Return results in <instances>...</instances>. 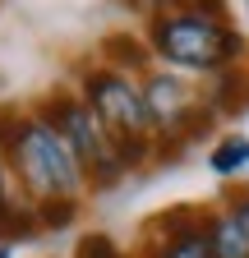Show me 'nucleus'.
<instances>
[{
    "mask_svg": "<svg viewBox=\"0 0 249 258\" xmlns=\"http://www.w3.org/2000/svg\"><path fill=\"white\" fill-rule=\"evenodd\" d=\"M0 148H5V161L14 166V175L23 184V194L33 199V208L79 203V194L88 189L79 157L37 111L19 115L10 106H0Z\"/></svg>",
    "mask_w": 249,
    "mask_h": 258,
    "instance_id": "nucleus-1",
    "label": "nucleus"
},
{
    "mask_svg": "<svg viewBox=\"0 0 249 258\" xmlns=\"http://www.w3.org/2000/svg\"><path fill=\"white\" fill-rule=\"evenodd\" d=\"M244 10H249V0H244Z\"/></svg>",
    "mask_w": 249,
    "mask_h": 258,
    "instance_id": "nucleus-14",
    "label": "nucleus"
},
{
    "mask_svg": "<svg viewBox=\"0 0 249 258\" xmlns=\"http://www.w3.org/2000/svg\"><path fill=\"white\" fill-rule=\"evenodd\" d=\"M208 171L222 175V180H235L249 171V139L244 134H222L212 148H208Z\"/></svg>",
    "mask_w": 249,
    "mask_h": 258,
    "instance_id": "nucleus-8",
    "label": "nucleus"
},
{
    "mask_svg": "<svg viewBox=\"0 0 249 258\" xmlns=\"http://www.w3.org/2000/svg\"><path fill=\"white\" fill-rule=\"evenodd\" d=\"M208 244H212V253L217 258H249V231L231 217V208H222V212H208Z\"/></svg>",
    "mask_w": 249,
    "mask_h": 258,
    "instance_id": "nucleus-7",
    "label": "nucleus"
},
{
    "mask_svg": "<svg viewBox=\"0 0 249 258\" xmlns=\"http://www.w3.org/2000/svg\"><path fill=\"white\" fill-rule=\"evenodd\" d=\"M148 51L157 55L171 74L217 79L226 70H240L244 37L226 19L194 14V10H166V14L148 19Z\"/></svg>",
    "mask_w": 249,
    "mask_h": 258,
    "instance_id": "nucleus-2",
    "label": "nucleus"
},
{
    "mask_svg": "<svg viewBox=\"0 0 249 258\" xmlns=\"http://www.w3.org/2000/svg\"><path fill=\"white\" fill-rule=\"evenodd\" d=\"M37 115H42V120L55 129V134L70 143V152L79 157V166H83L88 184L111 189L115 180H125L130 161L120 157V148L111 143V134L102 129V120L88 111V102H83L79 92H51L46 102L37 106Z\"/></svg>",
    "mask_w": 249,
    "mask_h": 258,
    "instance_id": "nucleus-4",
    "label": "nucleus"
},
{
    "mask_svg": "<svg viewBox=\"0 0 249 258\" xmlns=\"http://www.w3.org/2000/svg\"><path fill=\"white\" fill-rule=\"evenodd\" d=\"M0 258H14V253H10V249H0Z\"/></svg>",
    "mask_w": 249,
    "mask_h": 258,
    "instance_id": "nucleus-13",
    "label": "nucleus"
},
{
    "mask_svg": "<svg viewBox=\"0 0 249 258\" xmlns=\"http://www.w3.org/2000/svg\"><path fill=\"white\" fill-rule=\"evenodd\" d=\"M125 5H139V10H148V14H162V0H125Z\"/></svg>",
    "mask_w": 249,
    "mask_h": 258,
    "instance_id": "nucleus-11",
    "label": "nucleus"
},
{
    "mask_svg": "<svg viewBox=\"0 0 249 258\" xmlns=\"http://www.w3.org/2000/svg\"><path fill=\"white\" fill-rule=\"evenodd\" d=\"M203 226L208 212H162L148 226V258H217Z\"/></svg>",
    "mask_w": 249,
    "mask_h": 258,
    "instance_id": "nucleus-6",
    "label": "nucleus"
},
{
    "mask_svg": "<svg viewBox=\"0 0 249 258\" xmlns=\"http://www.w3.org/2000/svg\"><path fill=\"white\" fill-rule=\"evenodd\" d=\"M139 83H143V102H148V120H152V139H157V157L171 148L180 152L190 139H199L217 120L208 106V92H199L184 74L148 70Z\"/></svg>",
    "mask_w": 249,
    "mask_h": 258,
    "instance_id": "nucleus-5",
    "label": "nucleus"
},
{
    "mask_svg": "<svg viewBox=\"0 0 249 258\" xmlns=\"http://www.w3.org/2000/svg\"><path fill=\"white\" fill-rule=\"evenodd\" d=\"M231 217L244 226V231H249V189L244 194H235V199H231Z\"/></svg>",
    "mask_w": 249,
    "mask_h": 258,
    "instance_id": "nucleus-10",
    "label": "nucleus"
},
{
    "mask_svg": "<svg viewBox=\"0 0 249 258\" xmlns=\"http://www.w3.org/2000/svg\"><path fill=\"white\" fill-rule=\"evenodd\" d=\"M5 166L10 161H5V148H0V199H5Z\"/></svg>",
    "mask_w": 249,
    "mask_h": 258,
    "instance_id": "nucleus-12",
    "label": "nucleus"
},
{
    "mask_svg": "<svg viewBox=\"0 0 249 258\" xmlns=\"http://www.w3.org/2000/svg\"><path fill=\"white\" fill-rule=\"evenodd\" d=\"M79 97L88 102V111L102 120V129L111 134V143L120 148V157L130 161V166H143V161L157 157L143 83L134 74L111 70V64H88L83 79H79Z\"/></svg>",
    "mask_w": 249,
    "mask_h": 258,
    "instance_id": "nucleus-3",
    "label": "nucleus"
},
{
    "mask_svg": "<svg viewBox=\"0 0 249 258\" xmlns=\"http://www.w3.org/2000/svg\"><path fill=\"white\" fill-rule=\"evenodd\" d=\"M79 258H125V253L115 249V240H111V235H83Z\"/></svg>",
    "mask_w": 249,
    "mask_h": 258,
    "instance_id": "nucleus-9",
    "label": "nucleus"
}]
</instances>
